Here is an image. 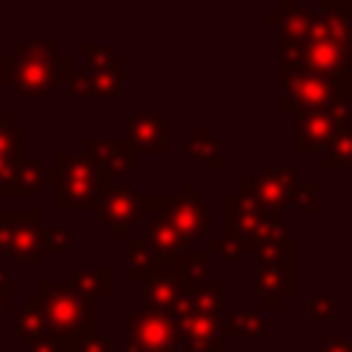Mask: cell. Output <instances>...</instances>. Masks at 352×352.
<instances>
[{"instance_id":"1","label":"cell","mask_w":352,"mask_h":352,"mask_svg":"<svg viewBox=\"0 0 352 352\" xmlns=\"http://www.w3.org/2000/svg\"><path fill=\"white\" fill-rule=\"evenodd\" d=\"M72 59L56 53L53 41H16L12 56L0 59V84H12L22 96L41 99L72 80Z\"/></svg>"},{"instance_id":"2","label":"cell","mask_w":352,"mask_h":352,"mask_svg":"<svg viewBox=\"0 0 352 352\" xmlns=\"http://www.w3.org/2000/svg\"><path fill=\"white\" fill-rule=\"evenodd\" d=\"M56 210H96L102 195L118 179L87 155H56Z\"/></svg>"},{"instance_id":"3","label":"cell","mask_w":352,"mask_h":352,"mask_svg":"<svg viewBox=\"0 0 352 352\" xmlns=\"http://www.w3.org/2000/svg\"><path fill=\"white\" fill-rule=\"evenodd\" d=\"M223 235H229L232 241L241 244L244 254H256L266 241H278L287 238V226L281 223V217L266 213L254 201V195L248 192V186H238V195H229L223 201Z\"/></svg>"},{"instance_id":"4","label":"cell","mask_w":352,"mask_h":352,"mask_svg":"<svg viewBox=\"0 0 352 352\" xmlns=\"http://www.w3.org/2000/svg\"><path fill=\"white\" fill-rule=\"evenodd\" d=\"M41 297L53 337H78V340L99 337L96 300L78 294L68 281H53V278H47L41 285Z\"/></svg>"},{"instance_id":"5","label":"cell","mask_w":352,"mask_h":352,"mask_svg":"<svg viewBox=\"0 0 352 352\" xmlns=\"http://www.w3.org/2000/svg\"><path fill=\"white\" fill-rule=\"evenodd\" d=\"M182 324L173 312L136 306L127 312V346L124 352H179Z\"/></svg>"},{"instance_id":"6","label":"cell","mask_w":352,"mask_h":352,"mask_svg":"<svg viewBox=\"0 0 352 352\" xmlns=\"http://www.w3.org/2000/svg\"><path fill=\"white\" fill-rule=\"evenodd\" d=\"M167 207H170V198H146L136 186L118 182V186H111L109 192L102 195V201L96 204V217L109 226L115 238H124L127 235V226H133L136 219L142 217V210L161 213V210H167Z\"/></svg>"},{"instance_id":"7","label":"cell","mask_w":352,"mask_h":352,"mask_svg":"<svg viewBox=\"0 0 352 352\" xmlns=\"http://www.w3.org/2000/svg\"><path fill=\"white\" fill-rule=\"evenodd\" d=\"M285 99H281V111H324L337 102L346 99L349 102V74L337 80L316 78V74H285Z\"/></svg>"},{"instance_id":"8","label":"cell","mask_w":352,"mask_h":352,"mask_svg":"<svg viewBox=\"0 0 352 352\" xmlns=\"http://www.w3.org/2000/svg\"><path fill=\"white\" fill-rule=\"evenodd\" d=\"M41 210H0V250L25 266H41Z\"/></svg>"},{"instance_id":"9","label":"cell","mask_w":352,"mask_h":352,"mask_svg":"<svg viewBox=\"0 0 352 352\" xmlns=\"http://www.w3.org/2000/svg\"><path fill=\"white\" fill-rule=\"evenodd\" d=\"M173 316L182 324V349L186 352H223L226 340V316H207V312H195L192 306L182 303L173 309Z\"/></svg>"},{"instance_id":"10","label":"cell","mask_w":352,"mask_h":352,"mask_svg":"<svg viewBox=\"0 0 352 352\" xmlns=\"http://www.w3.org/2000/svg\"><path fill=\"white\" fill-rule=\"evenodd\" d=\"M248 192L254 195V201L263 207L266 213H275L278 217L287 204H294L297 198V176H294L291 167H266L254 176V179L244 182Z\"/></svg>"},{"instance_id":"11","label":"cell","mask_w":352,"mask_h":352,"mask_svg":"<svg viewBox=\"0 0 352 352\" xmlns=\"http://www.w3.org/2000/svg\"><path fill=\"white\" fill-rule=\"evenodd\" d=\"M84 155L93 161V164L105 167L115 179L133 173L142 161V155L136 152L133 142H127V140H87Z\"/></svg>"},{"instance_id":"12","label":"cell","mask_w":352,"mask_h":352,"mask_svg":"<svg viewBox=\"0 0 352 352\" xmlns=\"http://www.w3.org/2000/svg\"><path fill=\"white\" fill-rule=\"evenodd\" d=\"M164 213L173 219V226L182 235L195 238V241L210 229V207L195 195V182H182V195L179 198H170V207Z\"/></svg>"},{"instance_id":"13","label":"cell","mask_w":352,"mask_h":352,"mask_svg":"<svg viewBox=\"0 0 352 352\" xmlns=\"http://www.w3.org/2000/svg\"><path fill=\"white\" fill-rule=\"evenodd\" d=\"M127 136L124 140L133 142L136 152H148V155H167V121L158 111H133L124 121Z\"/></svg>"},{"instance_id":"14","label":"cell","mask_w":352,"mask_h":352,"mask_svg":"<svg viewBox=\"0 0 352 352\" xmlns=\"http://www.w3.org/2000/svg\"><path fill=\"white\" fill-rule=\"evenodd\" d=\"M127 278L142 287V300L152 309L173 312L186 297V287L173 272H130L127 269Z\"/></svg>"},{"instance_id":"15","label":"cell","mask_w":352,"mask_h":352,"mask_svg":"<svg viewBox=\"0 0 352 352\" xmlns=\"http://www.w3.org/2000/svg\"><path fill=\"white\" fill-rule=\"evenodd\" d=\"M337 127H340V124L334 121V115H331L328 109L297 115V121H294V152L309 155V152H316V148H328Z\"/></svg>"},{"instance_id":"16","label":"cell","mask_w":352,"mask_h":352,"mask_svg":"<svg viewBox=\"0 0 352 352\" xmlns=\"http://www.w3.org/2000/svg\"><path fill=\"white\" fill-rule=\"evenodd\" d=\"M250 291L256 297H266L269 309H278L281 297L294 294V266H281V263H256L254 278H250Z\"/></svg>"},{"instance_id":"17","label":"cell","mask_w":352,"mask_h":352,"mask_svg":"<svg viewBox=\"0 0 352 352\" xmlns=\"http://www.w3.org/2000/svg\"><path fill=\"white\" fill-rule=\"evenodd\" d=\"M142 241H146L155 254H188V250H195V244H198L195 238L182 235L164 210L155 213L152 223H146V229H142Z\"/></svg>"},{"instance_id":"18","label":"cell","mask_w":352,"mask_h":352,"mask_svg":"<svg viewBox=\"0 0 352 352\" xmlns=\"http://www.w3.org/2000/svg\"><path fill=\"white\" fill-rule=\"evenodd\" d=\"M266 19H269V25L281 28V37H285L287 47H297V43L309 41L316 12H312V6H306V3H291V0H285V3L278 6V12H269Z\"/></svg>"},{"instance_id":"19","label":"cell","mask_w":352,"mask_h":352,"mask_svg":"<svg viewBox=\"0 0 352 352\" xmlns=\"http://www.w3.org/2000/svg\"><path fill=\"white\" fill-rule=\"evenodd\" d=\"M349 3L346 0H328L318 6L312 19L309 41H349Z\"/></svg>"},{"instance_id":"20","label":"cell","mask_w":352,"mask_h":352,"mask_svg":"<svg viewBox=\"0 0 352 352\" xmlns=\"http://www.w3.org/2000/svg\"><path fill=\"white\" fill-rule=\"evenodd\" d=\"M47 182H56L53 167H43V161L37 158H25L10 179L0 182V198L3 195H31L37 188H43Z\"/></svg>"},{"instance_id":"21","label":"cell","mask_w":352,"mask_h":352,"mask_svg":"<svg viewBox=\"0 0 352 352\" xmlns=\"http://www.w3.org/2000/svg\"><path fill=\"white\" fill-rule=\"evenodd\" d=\"M182 152L188 158H195L198 164L210 167V170H223L226 167V148H223V140L213 136V130L207 124H201L186 142H182Z\"/></svg>"},{"instance_id":"22","label":"cell","mask_w":352,"mask_h":352,"mask_svg":"<svg viewBox=\"0 0 352 352\" xmlns=\"http://www.w3.org/2000/svg\"><path fill=\"white\" fill-rule=\"evenodd\" d=\"M12 331H16V337H22V340H28V343H37V340L53 337L41 294H31L28 303H25V309L16 312V324H12Z\"/></svg>"},{"instance_id":"23","label":"cell","mask_w":352,"mask_h":352,"mask_svg":"<svg viewBox=\"0 0 352 352\" xmlns=\"http://www.w3.org/2000/svg\"><path fill=\"white\" fill-rule=\"evenodd\" d=\"M68 285H72L78 294H84V297L99 300L111 291V285H115V272H111L109 266H80V269H74V275L68 278Z\"/></svg>"},{"instance_id":"24","label":"cell","mask_w":352,"mask_h":352,"mask_svg":"<svg viewBox=\"0 0 352 352\" xmlns=\"http://www.w3.org/2000/svg\"><path fill=\"white\" fill-rule=\"evenodd\" d=\"M210 250H188V254H182L179 260V269H176V278L182 281V287H186V297L192 291H198V287H204L207 281H210Z\"/></svg>"},{"instance_id":"25","label":"cell","mask_w":352,"mask_h":352,"mask_svg":"<svg viewBox=\"0 0 352 352\" xmlns=\"http://www.w3.org/2000/svg\"><path fill=\"white\" fill-rule=\"evenodd\" d=\"M127 56H121L118 62L111 65H102V68H87L90 72V80H93V96H102V99H118L124 93V84H127Z\"/></svg>"},{"instance_id":"26","label":"cell","mask_w":352,"mask_h":352,"mask_svg":"<svg viewBox=\"0 0 352 352\" xmlns=\"http://www.w3.org/2000/svg\"><path fill=\"white\" fill-rule=\"evenodd\" d=\"M28 148V130L22 124H16V115L12 111H3L0 118V158L6 161H25Z\"/></svg>"},{"instance_id":"27","label":"cell","mask_w":352,"mask_h":352,"mask_svg":"<svg viewBox=\"0 0 352 352\" xmlns=\"http://www.w3.org/2000/svg\"><path fill=\"white\" fill-rule=\"evenodd\" d=\"M226 334L241 337V340H250V337H266V316H263L260 309L226 312Z\"/></svg>"},{"instance_id":"28","label":"cell","mask_w":352,"mask_h":352,"mask_svg":"<svg viewBox=\"0 0 352 352\" xmlns=\"http://www.w3.org/2000/svg\"><path fill=\"white\" fill-rule=\"evenodd\" d=\"M186 303L195 312H207V316H226V281L210 278L204 287L192 291L186 297Z\"/></svg>"},{"instance_id":"29","label":"cell","mask_w":352,"mask_h":352,"mask_svg":"<svg viewBox=\"0 0 352 352\" xmlns=\"http://www.w3.org/2000/svg\"><path fill=\"white\" fill-rule=\"evenodd\" d=\"M322 164L328 170H337V167H352V124H340L337 133L331 136L328 148L322 155Z\"/></svg>"},{"instance_id":"30","label":"cell","mask_w":352,"mask_h":352,"mask_svg":"<svg viewBox=\"0 0 352 352\" xmlns=\"http://www.w3.org/2000/svg\"><path fill=\"white\" fill-rule=\"evenodd\" d=\"M124 256H127L130 272H152L155 266V250L142 238H127L124 241Z\"/></svg>"},{"instance_id":"31","label":"cell","mask_w":352,"mask_h":352,"mask_svg":"<svg viewBox=\"0 0 352 352\" xmlns=\"http://www.w3.org/2000/svg\"><path fill=\"white\" fill-rule=\"evenodd\" d=\"M256 263H281V266H294V238H278V241H266L256 250Z\"/></svg>"},{"instance_id":"32","label":"cell","mask_w":352,"mask_h":352,"mask_svg":"<svg viewBox=\"0 0 352 352\" xmlns=\"http://www.w3.org/2000/svg\"><path fill=\"white\" fill-rule=\"evenodd\" d=\"M41 248L43 254H68L72 250V232L62 229V226H43Z\"/></svg>"},{"instance_id":"33","label":"cell","mask_w":352,"mask_h":352,"mask_svg":"<svg viewBox=\"0 0 352 352\" xmlns=\"http://www.w3.org/2000/svg\"><path fill=\"white\" fill-rule=\"evenodd\" d=\"M121 59V53H115L111 47L105 43H96V41H87L84 43V68H102V65H111V62Z\"/></svg>"},{"instance_id":"34","label":"cell","mask_w":352,"mask_h":352,"mask_svg":"<svg viewBox=\"0 0 352 352\" xmlns=\"http://www.w3.org/2000/svg\"><path fill=\"white\" fill-rule=\"evenodd\" d=\"M28 352H84V340H78V337H47V340L28 343Z\"/></svg>"},{"instance_id":"35","label":"cell","mask_w":352,"mask_h":352,"mask_svg":"<svg viewBox=\"0 0 352 352\" xmlns=\"http://www.w3.org/2000/svg\"><path fill=\"white\" fill-rule=\"evenodd\" d=\"M306 306H309L312 322H334V316H337V297L334 294H312Z\"/></svg>"},{"instance_id":"36","label":"cell","mask_w":352,"mask_h":352,"mask_svg":"<svg viewBox=\"0 0 352 352\" xmlns=\"http://www.w3.org/2000/svg\"><path fill=\"white\" fill-rule=\"evenodd\" d=\"M322 195H324V186L322 182H306V186L297 188V198H294V204L303 207V210H322Z\"/></svg>"},{"instance_id":"37","label":"cell","mask_w":352,"mask_h":352,"mask_svg":"<svg viewBox=\"0 0 352 352\" xmlns=\"http://www.w3.org/2000/svg\"><path fill=\"white\" fill-rule=\"evenodd\" d=\"M207 250H210V254H219L226 263H238V260H241V256H244L241 244H238V241H232L229 235L210 238V244H207Z\"/></svg>"},{"instance_id":"38","label":"cell","mask_w":352,"mask_h":352,"mask_svg":"<svg viewBox=\"0 0 352 352\" xmlns=\"http://www.w3.org/2000/svg\"><path fill=\"white\" fill-rule=\"evenodd\" d=\"M68 93H72L74 99L93 96V80H90V72H87V68H74L72 80H68Z\"/></svg>"},{"instance_id":"39","label":"cell","mask_w":352,"mask_h":352,"mask_svg":"<svg viewBox=\"0 0 352 352\" xmlns=\"http://www.w3.org/2000/svg\"><path fill=\"white\" fill-rule=\"evenodd\" d=\"M10 297H12V275L6 269H0V316L6 312L10 306Z\"/></svg>"},{"instance_id":"40","label":"cell","mask_w":352,"mask_h":352,"mask_svg":"<svg viewBox=\"0 0 352 352\" xmlns=\"http://www.w3.org/2000/svg\"><path fill=\"white\" fill-rule=\"evenodd\" d=\"M312 352H352V337H334V340H324L322 349Z\"/></svg>"},{"instance_id":"41","label":"cell","mask_w":352,"mask_h":352,"mask_svg":"<svg viewBox=\"0 0 352 352\" xmlns=\"http://www.w3.org/2000/svg\"><path fill=\"white\" fill-rule=\"evenodd\" d=\"M84 352H115V343L109 340V337H90V340H84Z\"/></svg>"},{"instance_id":"42","label":"cell","mask_w":352,"mask_h":352,"mask_svg":"<svg viewBox=\"0 0 352 352\" xmlns=\"http://www.w3.org/2000/svg\"><path fill=\"white\" fill-rule=\"evenodd\" d=\"M349 53H352V34H349Z\"/></svg>"},{"instance_id":"43","label":"cell","mask_w":352,"mask_h":352,"mask_svg":"<svg viewBox=\"0 0 352 352\" xmlns=\"http://www.w3.org/2000/svg\"><path fill=\"white\" fill-rule=\"evenodd\" d=\"M349 248H352V229H349Z\"/></svg>"},{"instance_id":"44","label":"cell","mask_w":352,"mask_h":352,"mask_svg":"<svg viewBox=\"0 0 352 352\" xmlns=\"http://www.w3.org/2000/svg\"><path fill=\"white\" fill-rule=\"evenodd\" d=\"M349 186H352V167H349Z\"/></svg>"},{"instance_id":"45","label":"cell","mask_w":352,"mask_h":352,"mask_svg":"<svg viewBox=\"0 0 352 352\" xmlns=\"http://www.w3.org/2000/svg\"><path fill=\"white\" fill-rule=\"evenodd\" d=\"M0 118H3V109H0Z\"/></svg>"},{"instance_id":"46","label":"cell","mask_w":352,"mask_h":352,"mask_svg":"<svg viewBox=\"0 0 352 352\" xmlns=\"http://www.w3.org/2000/svg\"><path fill=\"white\" fill-rule=\"evenodd\" d=\"M179 352H186V349H179Z\"/></svg>"}]
</instances>
